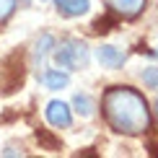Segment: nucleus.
Masks as SVG:
<instances>
[{
    "label": "nucleus",
    "instance_id": "nucleus-1",
    "mask_svg": "<svg viewBox=\"0 0 158 158\" xmlns=\"http://www.w3.org/2000/svg\"><path fill=\"white\" fill-rule=\"evenodd\" d=\"M104 114H106L111 127L124 135H140L150 124L145 98L137 91L127 88V85L106 91V96H104Z\"/></svg>",
    "mask_w": 158,
    "mask_h": 158
},
{
    "label": "nucleus",
    "instance_id": "nucleus-2",
    "mask_svg": "<svg viewBox=\"0 0 158 158\" xmlns=\"http://www.w3.org/2000/svg\"><path fill=\"white\" fill-rule=\"evenodd\" d=\"M52 55H55V62L60 65V68H68V70H81L91 60L88 44L81 42V39H65V42L55 44Z\"/></svg>",
    "mask_w": 158,
    "mask_h": 158
},
{
    "label": "nucleus",
    "instance_id": "nucleus-3",
    "mask_svg": "<svg viewBox=\"0 0 158 158\" xmlns=\"http://www.w3.org/2000/svg\"><path fill=\"white\" fill-rule=\"evenodd\" d=\"M44 114H47V122L52 127H70L73 124V114H70V106L62 101H49L47 109H44Z\"/></svg>",
    "mask_w": 158,
    "mask_h": 158
},
{
    "label": "nucleus",
    "instance_id": "nucleus-4",
    "mask_svg": "<svg viewBox=\"0 0 158 158\" xmlns=\"http://www.w3.org/2000/svg\"><path fill=\"white\" fill-rule=\"evenodd\" d=\"M96 60L101 62V68L117 70V68H122V65H124V60H127V55H124L122 49L111 47V44H104V47H98V49H96Z\"/></svg>",
    "mask_w": 158,
    "mask_h": 158
},
{
    "label": "nucleus",
    "instance_id": "nucleus-5",
    "mask_svg": "<svg viewBox=\"0 0 158 158\" xmlns=\"http://www.w3.org/2000/svg\"><path fill=\"white\" fill-rule=\"evenodd\" d=\"M106 5L122 18H137L145 8V0H106Z\"/></svg>",
    "mask_w": 158,
    "mask_h": 158
},
{
    "label": "nucleus",
    "instance_id": "nucleus-6",
    "mask_svg": "<svg viewBox=\"0 0 158 158\" xmlns=\"http://www.w3.org/2000/svg\"><path fill=\"white\" fill-rule=\"evenodd\" d=\"M42 83L47 85L49 91H62L65 85L70 83V75L65 73V70H57V68H49L42 73Z\"/></svg>",
    "mask_w": 158,
    "mask_h": 158
},
{
    "label": "nucleus",
    "instance_id": "nucleus-7",
    "mask_svg": "<svg viewBox=\"0 0 158 158\" xmlns=\"http://www.w3.org/2000/svg\"><path fill=\"white\" fill-rule=\"evenodd\" d=\"M55 44H57V42H55V36H52V34H42V36L36 39V44H34V62L39 65V68H42L44 60L52 55Z\"/></svg>",
    "mask_w": 158,
    "mask_h": 158
},
{
    "label": "nucleus",
    "instance_id": "nucleus-8",
    "mask_svg": "<svg viewBox=\"0 0 158 158\" xmlns=\"http://www.w3.org/2000/svg\"><path fill=\"white\" fill-rule=\"evenodd\" d=\"M55 5H57V10H60L62 16L73 18V16H83V13L88 10L91 0H55Z\"/></svg>",
    "mask_w": 158,
    "mask_h": 158
},
{
    "label": "nucleus",
    "instance_id": "nucleus-9",
    "mask_svg": "<svg viewBox=\"0 0 158 158\" xmlns=\"http://www.w3.org/2000/svg\"><path fill=\"white\" fill-rule=\"evenodd\" d=\"M73 106H75V111L81 117H91V114H94V109H96V104H94V98L85 94V91H81V94L73 96Z\"/></svg>",
    "mask_w": 158,
    "mask_h": 158
},
{
    "label": "nucleus",
    "instance_id": "nucleus-10",
    "mask_svg": "<svg viewBox=\"0 0 158 158\" xmlns=\"http://www.w3.org/2000/svg\"><path fill=\"white\" fill-rule=\"evenodd\" d=\"M16 10V0H0V23H5Z\"/></svg>",
    "mask_w": 158,
    "mask_h": 158
},
{
    "label": "nucleus",
    "instance_id": "nucleus-11",
    "mask_svg": "<svg viewBox=\"0 0 158 158\" xmlns=\"http://www.w3.org/2000/svg\"><path fill=\"white\" fill-rule=\"evenodd\" d=\"M143 83H145L148 88H158V68L143 70Z\"/></svg>",
    "mask_w": 158,
    "mask_h": 158
},
{
    "label": "nucleus",
    "instance_id": "nucleus-12",
    "mask_svg": "<svg viewBox=\"0 0 158 158\" xmlns=\"http://www.w3.org/2000/svg\"><path fill=\"white\" fill-rule=\"evenodd\" d=\"M153 55H156V57H158V49H156V52H153Z\"/></svg>",
    "mask_w": 158,
    "mask_h": 158
},
{
    "label": "nucleus",
    "instance_id": "nucleus-13",
    "mask_svg": "<svg viewBox=\"0 0 158 158\" xmlns=\"http://www.w3.org/2000/svg\"><path fill=\"white\" fill-rule=\"evenodd\" d=\"M156 114H158V104H156Z\"/></svg>",
    "mask_w": 158,
    "mask_h": 158
}]
</instances>
